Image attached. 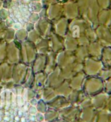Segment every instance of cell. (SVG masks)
Masks as SVG:
<instances>
[{"label": "cell", "mask_w": 111, "mask_h": 122, "mask_svg": "<svg viewBox=\"0 0 111 122\" xmlns=\"http://www.w3.org/2000/svg\"><path fill=\"white\" fill-rule=\"evenodd\" d=\"M13 117H14V116L12 115V114H11V117H10V118H11V119H12V118H13Z\"/></svg>", "instance_id": "cell-8"}, {"label": "cell", "mask_w": 111, "mask_h": 122, "mask_svg": "<svg viewBox=\"0 0 111 122\" xmlns=\"http://www.w3.org/2000/svg\"><path fill=\"white\" fill-rule=\"evenodd\" d=\"M21 27V24L20 23H16L14 25V28L16 29H19Z\"/></svg>", "instance_id": "cell-1"}, {"label": "cell", "mask_w": 111, "mask_h": 122, "mask_svg": "<svg viewBox=\"0 0 111 122\" xmlns=\"http://www.w3.org/2000/svg\"><path fill=\"white\" fill-rule=\"evenodd\" d=\"M21 122H25V118L23 117L22 119H21Z\"/></svg>", "instance_id": "cell-6"}, {"label": "cell", "mask_w": 111, "mask_h": 122, "mask_svg": "<svg viewBox=\"0 0 111 122\" xmlns=\"http://www.w3.org/2000/svg\"><path fill=\"white\" fill-rule=\"evenodd\" d=\"M19 120H20L19 117H18V116H17V117H15V120H16V121H19Z\"/></svg>", "instance_id": "cell-3"}, {"label": "cell", "mask_w": 111, "mask_h": 122, "mask_svg": "<svg viewBox=\"0 0 111 122\" xmlns=\"http://www.w3.org/2000/svg\"><path fill=\"white\" fill-rule=\"evenodd\" d=\"M5 114H6L7 116H8L9 114V113L8 112H5Z\"/></svg>", "instance_id": "cell-7"}, {"label": "cell", "mask_w": 111, "mask_h": 122, "mask_svg": "<svg viewBox=\"0 0 111 122\" xmlns=\"http://www.w3.org/2000/svg\"><path fill=\"white\" fill-rule=\"evenodd\" d=\"M10 118L9 117H5V118H4V120L5 121H7V122H8V121H9Z\"/></svg>", "instance_id": "cell-2"}, {"label": "cell", "mask_w": 111, "mask_h": 122, "mask_svg": "<svg viewBox=\"0 0 111 122\" xmlns=\"http://www.w3.org/2000/svg\"><path fill=\"white\" fill-rule=\"evenodd\" d=\"M18 114H19V116L22 115V112H21V111H19V112H18Z\"/></svg>", "instance_id": "cell-5"}, {"label": "cell", "mask_w": 111, "mask_h": 122, "mask_svg": "<svg viewBox=\"0 0 111 122\" xmlns=\"http://www.w3.org/2000/svg\"><path fill=\"white\" fill-rule=\"evenodd\" d=\"M31 120H32V121H34V120H35V117H34V116H32V117H31Z\"/></svg>", "instance_id": "cell-4"}]
</instances>
